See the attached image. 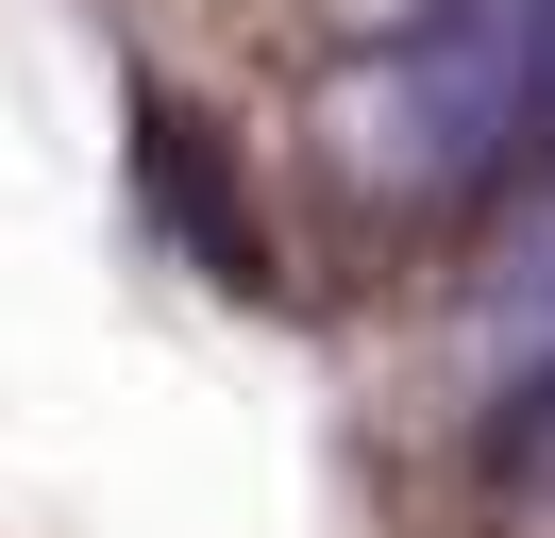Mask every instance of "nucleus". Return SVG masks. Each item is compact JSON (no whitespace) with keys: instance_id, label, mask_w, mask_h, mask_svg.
I'll list each match as a JSON object with an SVG mask.
<instances>
[{"instance_id":"nucleus-1","label":"nucleus","mask_w":555,"mask_h":538,"mask_svg":"<svg viewBox=\"0 0 555 538\" xmlns=\"http://www.w3.org/2000/svg\"><path fill=\"white\" fill-rule=\"evenodd\" d=\"M555 118V0H454L421 34H353V67L320 85V168L337 202H472L521 168V134Z\"/></svg>"},{"instance_id":"nucleus-2","label":"nucleus","mask_w":555,"mask_h":538,"mask_svg":"<svg viewBox=\"0 0 555 538\" xmlns=\"http://www.w3.org/2000/svg\"><path fill=\"white\" fill-rule=\"evenodd\" d=\"M472 354H488V387L539 421L555 404V219H521V253L488 269V303H472Z\"/></svg>"},{"instance_id":"nucleus-3","label":"nucleus","mask_w":555,"mask_h":538,"mask_svg":"<svg viewBox=\"0 0 555 538\" xmlns=\"http://www.w3.org/2000/svg\"><path fill=\"white\" fill-rule=\"evenodd\" d=\"M337 34H421V17H454V0H320Z\"/></svg>"}]
</instances>
